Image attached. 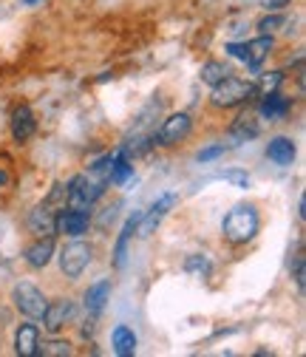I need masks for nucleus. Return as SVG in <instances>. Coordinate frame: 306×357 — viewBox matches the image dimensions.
I'll list each match as a JSON object with an SVG mask.
<instances>
[{"label":"nucleus","instance_id":"nucleus-3","mask_svg":"<svg viewBox=\"0 0 306 357\" xmlns=\"http://www.w3.org/2000/svg\"><path fill=\"white\" fill-rule=\"evenodd\" d=\"M46 298H43V292L34 287V284H17L15 287V306L23 312L26 318H31V321H40L43 318V312H46Z\"/></svg>","mask_w":306,"mask_h":357},{"label":"nucleus","instance_id":"nucleus-1","mask_svg":"<svg viewBox=\"0 0 306 357\" xmlns=\"http://www.w3.org/2000/svg\"><path fill=\"white\" fill-rule=\"evenodd\" d=\"M224 238L230 244H247L255 233H258V213L252 204H236L227 215H224Z\"/></svg>","mask_w":306,"mask_h":357},{"label":"nucleus","instance_id":"nucleus-6","mask_svg":"<svg viewBox=\"0 0 306 357\" xmlns=\"http://www.w3.org/2000/svg\"><path fill=\"white\" fill-rule=\"evenodd\" d=\"M74 315H77L74 301H68V298H57V301L46 303V312H43V318H40V321L46 324L49 332H60L68 321H74Z\"/></svg>","mask_w":306,"mask_h":357},{"label":"nucleus","instance_id":"nucleus-31","mask_svg":"<svg viewBox=\"0 0 306 357\" xmlns=\"http://www.w3.org/2000/svg\"><path fill=\"white\" fill-rule=\"evenodd\" d=\"M286 3H289V0H267V9H273V12H275V9H284Z\"/></svg>","mask_w":306,"mask_h":357},{"label":"nucleus","instance_id":"nucleus-26","mask_svg":"<svg viewBox=\"0 0 306 357\" xmlns=\"http://www.w3.org/2000/svg\"><path fill=\"white\" fill-rule=\"evenodd\" d=\"M278 26H284V17H281V15H270V17H264V20H261V23H258V29H261V31H264V34L275 31Z\"/></svg>","mask_w":306,"mask_h":357},{"label":"nucleus","instance_id":"nucleus-32","mask_svg":"<svg viewBox=\"0 0 306 357\" xmlns=\"http://www.w3.org/2000/svg\"><path fill=\"white\" fill-rule=\"evenodd\" d=\"M9 182V176H6V170H0V188H3Z\"/></svg>","mask_w":306,"mask_h":357},{"label":"nucleus","instance_id":"nucleus-10","mask_svg":"<svg viewBox=\"0 0 306 357\" xmlns=\"http://www.w3.org/2000/svg\"><path fill=\"white\" fill-rule=\"evenodd\" d=\"M34 128H37V122H34L31 108H29V105H20V108L12 114V137H15L17 142H26L31 133H34Z\"/></svg>","mask_w":306,"mask_h":357},{"label":"nucleus","instance_id":"nucleus-27","mask_svg":"<svg viewBox=\"0 0 306 357\" xmlns=\"http://www.w3.org/2000/svg\"><path fill=\"white\" fill-rule=\"evenodd\" d=\"M222 153H224V145H213V148H204V151L199 153V162H210V159L222 156Z\"/></svg>","mask_w":306,"mask_h":357},{"label":"nucleus","instance_id":"nucleus-23","mask_svg":"<svg viewBox=\"0 0 306 357\" xmlns=\"http://www.w3.org/2000/svg\"><path fill=\"white\" fill-rule=\"evenodd\" d=\"M284 82V74L281 71H270V74H264L261 77V82H258V88L255 91H261V94H270V91H278V85Z\"/></svg>","mask_w":306,"mask_h":357},{"label":"nucleus","instance_id":"nucleus-13","mask_svg":"<svg viewBox=\"0 0 306 357\" xmlns=\"http://www.w3.org/2000/svg\"><path fill=\"white\" fill-rule=\"evenodd\" d=\"M273 52V37L270 34H261V37H255V40H250L247 43V66L255 71L261 63H264V57Z\"/></svg>","mask_w":306,"mask_h":357},{"label":"nucleus","instance_id":"nucleus-17","mask_svg":"<svg viewBox=\"0 0 306 357\" xmlns=\"http://www.w3.org/2000/svg\"><path fill=\"white\" fill-rule=\"evenodd\" d=\"M108 295H111V281H97L94 287H89V292H85V309H89L91 315H100L105 309Z\"/></svg>","mask_w":306,"mask_h":357},{"label":"nucleus","instance_id":"nucleus-9","mask_svg":"<svg viewBox=\"0 0 306 357\" xmlns=\"http://www.w3.org/2000/svg\"><path fill=\"white\" fill-rule=\"evenodd\" d=\"M173 204H176V196H162L153 207H151V213H142V218H139V225H137V230H139V236L145 238V236H151L156 227H159V221L165 218V213L173 207Z\"/></svg>","mask_w":306,"mask_h":357},{"label":"nucleus","instance_id":"nucleus-18","mask_svg":"<svg viewBox=\"0 0 306 357\" xmlns=\"http://www.w3.org/2000/svg\"><path fill=\"white\" fill-rule=\"evenodd\" d=\"M52 255H54V241L52 238H40L37 244H31L29 250H26V261L31 264V266H46L49 261H52Z\"/></svg>","mask_w":306,"mask_h":357},{"label":"nucleus","instance_id":"nucleus-25","mask_svg":"<svg viewBox=\"0 0 306 357\" xmlns=\"http://www.w3.org/2000/svg\"><path fill=\"white\" fill-rule=\"evenodd\" d=\"M66 202H68V188L66 185H54L52 196L46 199V207H52V204H63L66 207Z\"/></svg>","mask_w":306,"mask_h":357},{"label":"nucleus","instance_id":"nucleus-22","mask_svg":"<svg viewBox=\"0 0 306 357\" xmlns=\"http://www.w3.org/2000/svg\"><path fill=\"white\" fill-rule=\"evenodd\" d=\"M37 354L43 357H68L71 346L66 340H49V343H37Z\"/></svg>","mask_w":306,"mask_h":357},{"label":"nucleus","instance_id":"nucleus-30","mask_svg":"<svg viewBox=\"0 0 306 357\" xmlns=\"http://www.w3.org/2000/svg\"><path fill=\"white\" fill-rule=\"evenodd\" d=\"M114 218H116V207H108L100 218V227H108V221H114Z\"/></svg>","mask_w":306,"mask_h":357},{"label":"nucleus","instance_id":"nucleus-2","mask_svg":"<svg viewBox=\"0 0 306 357\" xmlns=\"http://www.w3.org/2000/svg\"><path fill=\"white\" fill-rule=\"evenodd\" d=\"M255 94V85L247 79H236V77H224L218 85H213V105L218 108H233L247 102Z\"/></svg>","mask_w":306,"mask_h":357},{"label":"nucleus","instance_id":"nucleus-11","mask_svg":"<svg viewBox=\"0 0 306 357\" xmlns=\"http://www.w3.org/2000/svg\"><path fill=\"white\" fill-rule=\"evenodd\" d=\"M258 111H261V116L270 119V122L284 119L286 111H289V100L284 94H278V91H270V94H264V100H261V108Z\"/></svg>","mask_w":306,"mask_h":357},{"label":"nucleus","instance_id":"nucleus-28","mask_svg":"<svg viewBox=\"0 0 306 357\" xmlns=\"http://www.w3.org/2000/svg\"><path fill=\"white\" fill-rule=\"evenodd\" d=\"M224 52H230V57H238V60H247V46H241V43H230V46H227Z\"/></svg>","mask_w":306,"mask_h":357},{"label":"nucleus","instance_id":"nucleus-7","mask_svg":"<svg viewBox=\"0 0 306 357\" xmlns=\"http://www.w3.org/2000/svg\"><path fill=\"white\" fill-rule=\"evenodd\" d=\"M89 213H79V210H74V207H63L57 215H54V230L57 233H63V236H71V238H77V236H82V233H89Z\"/></svg>","mask_w":306,"mask_h":357},{"label":"nucleus","instance_id":"nucleus-4","mask_svg":"<svg viewBox=\"0 0 306 357\" xmlns=\"http://www.w3.org/2000/svg\"><path fill=\"white\" fill-rule=\"evenodd\" d=\"M89 264H91V247L85 241H71L68 247H63V252H60V270L68 278L82 275V270Z\"/></svg>","mask_w":306,"mask_h":357},{"label":"nucleus","instance_id":"nucleus-15","mask_svg":"<svg viewBox=\"0 0 306 357\" xmlns=\"http://www.w3.org/2000/svg\"><path fill=\"white\" fill-rule=\"evenodd\" d=\"M267 156H270L275 165L289 167L292 159H295V145H292V139H286V137H275V139H270V145H267Z\"/></svg>","mask_w":306,"mask_h":357},{"label":"nucleus","instance_id":"nucleus-16","mask_svg":"<svg viewBox=\"0 0 306 357\" xmlns=\"http://www.w3.org/2000/svg\"><path fill=\"white\" fill-rule=\"evenodd\" d=\"M139 218H142V213H134V215L125 221V227H122V233H119V241H116V250H114V264H116V270H122V266H125L128 241H130V236H134V230H137V225H139Z\"/></svg>","mask_w":306,"mask_h":357},{"label":"nucleus","instance_id":"nucleus-14","mask_svg":"<svg viewBox=\"0 0 306 357\" xmlns=\"http://www.w3.org/2000/svg\"><path fill=\"white\" fill-rule=\"evenodd\" d=\"M130 173H134V165H130V156L119 148L114 156H111V170H108V182L111 185H125Z\"/></svg>","mask_w":306,"mask_h":357},{"label":"nucleus","instance_id":"nucleus-29","mask_svg":"<svg viewBox=\"0 0 306 357\" xmlns=\"http://www.w3.org/2000/svg\"><path fill=\"white\" fill-rule=\"evenodd\" d=\"M222 178H230V182H236L238 188H247V176H241V173H236V170H227V173H222Z\"/></svg>","mask_w":306,"mask_h":357},{"label":"nucleus","instance_id":"nucleus-33","mask_svg":"<svg viewBox=\"0 0 306 357\" xmlns=\"http://www.w3.org/2000/svg\"><path fill=\"white\" fill-rule=\"evenodd\" d=\"M23 3H40V0H23Z\"/></svg>","mask_w":306,"mask_h":357},{"label":"nucleus","instance_id":"nucleus-8","mask_svg":"<svg viewBox=\"0 0 306 357\" xmlns=\"http://www.w3.org/2000/svg\"><path fill=\"white\" fill-rule=\"evenodd\" d=\"M26 225H29V230L37 236V238H54V213H52V207H46V204H40V207H34L31 213H29V218H26Z\"/></svg>","mask_w":306,"mask_h":357},{"label":"nucleus","instance_id":"nucleus-24","mask_svg":"<svg viewBox=\"0 0 306 357\" xmlns=\"http://www.w3.org/2000/svg\"><path fill=\"white\" fill-rule=\"evenodd\" d=\"M185 270H188V273H201V275H207V273H210V261H207L204 255H190L188 264H185Z\"/></svg>","mask_w":306,"mask_h":357},{"label":"nucleus","instance_id":"nucleus-21","mask_svg":"<svg viewBox=\"0 0 306 357\" xmlns=\"http://www.w3.org/2000/svg\"><path fill=\"white\" fill-rule=\"evenodd\" d=\"M233 137L236 139H255L258 137V122L255 119H250V116H238V122L233 125Z\"/></svg>","mask_w":306,"mask_h":357},{"label":"nucleus","instance_id":"nucleus-19","mask_svg":"<svg viewBox=\"0 0 306 357\" xmlns=\"http://www.w3.org/2000/svg\"><path fill=\"white\" fill-rule=\"evenodd\" d=\"M111 340H114V351L119 357H128V354L137 351V335L130 332L128 326H116L114 335H111Z\"/></svg>","mask_w":306,"mask_h":357},{"label":"nucleus","instance_id":"nucleus-12","mask_svg":"<svg viewBox=\"0 0 306 357\" xmlns=\"http://www.w3.org/2000/svg\"><path fill=\"white\" fill-rule=\"evenodd\" d=\"M37 343H40V329H37L34 324H23V326L17 329V337H15L17 354L34 357V354H37Z\"/></svg>","mask_w":306,"mask_h":357},{"label":"nucleus","instance_id":"nucleus-5","mask_svg":"<svg viewBox=\"0 0 306 357\" xmlns=\"http://www.w3.org/2000/svg\"><path fill=\"white\" fill-rule=\"evenodd\" d=\"M188 133H190V116L188 114H170L159 125V130L153 133V142H159V145H176V142H182L188 137Z\"/></svg>","mask_w":306,"mask_h":357},{"label":"nucleus","instance_id":"nucleus-20","mask_svg":"<svg viewBox=\"0 0 306 357\" xmlns=\"http://www.w3.org/2000/svg\"><path fill=\"white\" fill-rule=\"evenodd\" d=\"M199 77H201L204 85L213 88V85L222 82L224 77H230V68H227L224 63H215V60H213V63H204V66H201V74H199Z\"/></svg>","mask_w":306,"mask_h":357}]
</instances>
